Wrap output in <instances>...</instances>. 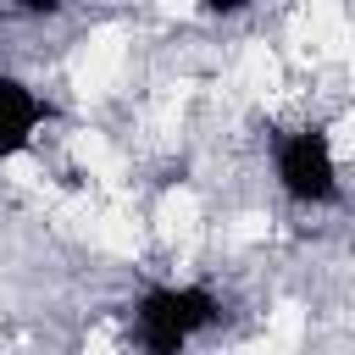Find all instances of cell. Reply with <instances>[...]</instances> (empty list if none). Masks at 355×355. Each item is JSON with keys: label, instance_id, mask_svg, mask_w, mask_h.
Masks as SVG:
<instances>
[{"label": "cell", "instance_id": "cell-1", "mask_svg": "<svg viewBox=\"0 0 355 355\" xmlns=\"http://www.w3.org/2000/svg\"><path fill=\"white\" fill-rule=\"evenodd\" d=\"M133 322H139V344L150 355H178L194 333H205V327L222 322V300L211 288H194V283H183V288H150L139 300Z\"/></svg>", "mask_w": 355, "mask_h": 355}, {"label": "cell", "instance_id": "cell-2", "mask_svg": "<svg viewBox=\"0 0 355 355\" xmlns=\"http://www.w3.org/2000/svg\"><path fill=\"white\" fill-rule=\"evenodd\" d=\"M277 178L294 200L305 205H327L338 200V172H333V144L322 128H305V133H288L277 144Z\"/></svg>", "mask_w": 355, "mask_h": 355}]
</instances>
